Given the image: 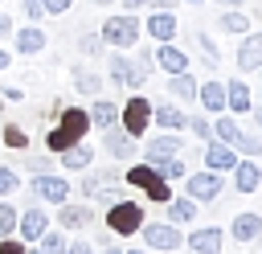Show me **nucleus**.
<instances>
[{
    "instance_id": "obj_1",
    "label": "nucleus",
    "mask_w": 262,
    "mask_h": 254,
    "mask_svg": "<svg viewBox=\"0 0 262 254\" xmlns=\"http://www.w3.org/2000/svg\"><path fill=\"white\" fill-rule=\"evenodd\" d=\"M86 131H90V115L82 111V107H66L61 115H57V127H49L45 131V147L57 156L61 147H70V143H82L86 139Z\"/></svg>"
},
{
    "instance_id": "obj_2",
    "label": "nucleus",
    "mask_w": 262,
    "mask_h": 254,
    "mask_svg": "<svg viewBox=\"0 0 262 254\" xmlns=\"http://www.w3.org/2000/svg\"><path fill=\"white\" fill-rule=\"evenodd\" d=\"M98 37L106 41V49H135L139 37H143V20L135 12H115V16L102 20Z\"/></svg>"
},
{
    "instance_id": "obj_3",
    "label": "nucleus",
    "mask_w": 262,
    "mask_h": 254,
    "mask_svg": "<svg viewBox=\"0 0 262 254\" xmlns=\"http://www.w3.org/2000/svg\"><path fill=\"white\" fill-rule=\"evenodd\" d=\"M123 184L139 188V193H143L147 201H160V205H164V201L172 197V184H168V180H164V176H160V172H156L151 164H131V168L123 172Z\"/></svg>"
},
{
    "instance_id": "obj_4",
    "label": "nucleus",
    "mask_w": 262,
    "mask_h": 254,
    "mask_svg": "<svg viewBox=\"0 0 262 254\" xmlns=\"http://www.w3.org/2000/svg\"><path fill=\"white\" fill-rule=\"evenodd\" d=\"M119 127L131 135V139H143L147 135V127H151V102L143 98V94H127V102L119 107Z\"/></svg>"
},
{
    "instance_id": "obj_5",
    "label": "nucleus",
    "mask_w": 262,
    "mask_h": 254,
    "mask_svg": "<svg viewBox=\"0 0 262 254\" xmlns=\"http://www.w3.org/2000/svg\"><path fill=\"white\" fill-rule=\"evenodd\" d=\"M139 225H143V205H135L127 197L106 205V229L115 238H131V234H139Z\"/></svg>"
},
{
    "instance_id": "obj_6",
    "label": "nucleus",
    "mask_w": 262,
    "mask_h": 254,
    "mask_svg": "<svg viewBox=\"0 0 262 254\" xmlns=\"http://www.w3.org/2000/svg\"><path fill=\"white\" fill-rule=\"evenodd\" d=\"M139 234H143V246H147V250L172 254V250L184 246V234H180V225H172V221H143Z\"/></svg>"
},
{
    "instance_id": "obj_7",
    "label": "nucleus",
    "mask_w": 262,
    "mask_h": 254,
    "mask_svg": "<svg viewBox=\"0 0 262 254\" xmlns=\"http://www.w3.org/2000/svg\"><path fill=\"white\" fill-rule=\"evenodd\" d=\"M70 180L66 176H57V172H37L33 176V184H29V201H49V205H61V201H70Z\"/></svg>"
},
{
    "instance_id": "obj_8",
    "label": "nucleus",
    "mask_w": 262,
    "mask_h": 254,
    "mask_svg": "<svg viewBox=\"0 0 262 254\" xmlns=\"http://www.w3.org/2000/svg\"><path fill=\"white\" fill-rule=\"evenodd\" d=\"M221 188H225V180H221V172H213V168H205V172H188V176H184V193H188L196 205L217 201Z\"/></svg>"
},
{
    "instance_id": "obj_9",
    "label": "nucleus",
    "mask_w": 262,
    "mask_h": 254,
    "mask_svg": "<svg viewBox=\"0 0 262 254\" xmlns=\"http://www.w3.org/2000/svg\"><path fill=\"white\" fill-rule=\"evenodd\" d=\"M180 152H184V139H180L176 131H160V135H151V139L143 143V152H139V156H143V164H151V168H156L160 160L180 156Z\"/></svg>"
},
{
    "instance_id": "obj_10",
    "label": "nucleus",
    "mask_w": 262,
    "mask_h": 254,
    "mask_svg": "<svg viewBox=\"0 0 262 254\" xmlns=\"http://www.w3.org/2000/svg\"><path fill=\"white\" fill-rule=\"evenodd\" d=\"M151 66L164 70V74H184V70H188V53H184L176 41H156V49H151Z\"/></svg>"
},
{
    "instance_id": "obj_11",
    "label": "nucleus",
    "mask_w": 262,
    "mask_h": 254,
    "mask_svg": "<svg viewBox=\"0 0 262 254\" xmlns=\"http://www.w3.org/2000/svg\"><path fill=\"white\" fill-rule=\"evenodd\" d=\"M143 33H147L151 41H176V33H180V20H176V12L151 8V12H147V20H143Z\"/></svg>"
},
{
    "instance_id": "obj_12",
    "label": "nucleus",
    "mask_w": 262,
    "mask_h": 254,
    "mask_svg": "<svg viewBox=\"0 0 262 254\" xmlns=\"http://www.w3.org/2000/svg\"><path fill=\"white\" fill-rule=\"evenodd\" d=\"M45 229H49L45 209H41L37 201H29V209H25V213H16V234H20V242H37Z\"/></svg>"
},
{
    "instance_id": "obj_13",
    "label": "nucleus",
    "mask_w": 262,
    "mask_h": 254,
    "mask_svg": "<svg viewBox=\"0 0 262 254\" xmlns=\"http://www.w3.org/2000/svg\"><path fill=\"white\" fill-rule=\"evenodd\" d=\"M53 217H57V225H61L66 234H82V229H86V225L94 221V213H90V205H74V201H61Z\"/></svg>"
},
{
    "instance_id": "obj_14",
    "label": "nucleus",
    "mask_w": 262,
    "mask_h": 254,
    "mask_svg": "<svg viewBox=\"0 0 262 254\" xmlns=\"http://www.w3.org/2000/svg\"><path fill=\"white\" fill-rule=\"evenodd\" d=\"M221 242H225V229H217V225H201L184 238L188 254H221Z\"/></svg>"
},
{
    "instance_id": "obj_15",
    "label": "nucleus",
    "mask_w": 262,
    "mask_h": 254,
    "mask_svg": "<svg viewBox=\"0 0 262 254\" xmlns=\"http://www.w3.org/2000/svg\"><path fill=\"white\" fill-rule=\"evenodd\" d=\"M233 61H237V70H242V74L262 70V33H242V45H237Z\"/></svg>"
},
{
    "instance_id": "obj_16",
    "label": "nucleus",
    "mask_w": 262,
    "mask_h": 254,
    "mask_svg": "<svg viewBox=\"0 0 262 254\" xmlns=\"http://www.w3.org/2000/svg\"><path fill=\"white\" fill-rule=\"evenodd\" d=\"M12 41H16V53H25V57H37V53H45V45H49V37H45V29L41 25H25V29H12Z\"/></svg>"
},
{
    "instance_id": "obj_17",
    "label": "nucleus",
    "mask_w": 262,
    "mask_h": 254,
    "mask_svg": "<svg viewBox=\"0 0 262 254\" xmlns=\"http://www.w3.org/2000/svg\"><path fill=\"white\" fill-rule=\"evenodd\" d=\"M135 143H139V139H131L119 123L102 131V152H111L115 160H131V156H139V147H135Z\"/></svg>"
},
{
    "instance_id": "obj_18",
    "label": "nucleus",
    "mask_w": 262,
    "mask_h": 254,
    "mask_svg": "<svg viewBox=\"0 0 262 254\" xmlns=\"http://www.w3.org/2000/svg\"><path fill=\"white\" fill-rule=\"evenodd\" d=\"M237 160H242V156H237L229 143H221V139H205V168H213V172H221V176H225Z\"/></svg>"
},
{
    "instance_id": "obj_19",
    "label": "nucleus",
    "mask_w": 262,
    "mask_h": 254,
    "mask_svg": "<svg viewBox=\"0 0 262 254\" xmlns=\"http://www.w3.org/2000/svg\"><path fill=\"white\" fill-rule=\"evenodd\" d=\"M57 164L66 168V172H86L90 164H94V147L82 139V143H70V147H61L57 152Z\"/></svg>"
},
{
    "instance_id": "obj_20",
    "label": "nucleus",
    "mask_w": 262,
    "mask_h": 254,
    "mask_svg": "<svg viewBox=\"0 0 262 254\" xmlns=\"http://www.w3.org/2000/svg\"><path fill=\"white\" fill-rule=\"evenodd\" d=\"M151 123L160 131H180V127H188V115L176 102H151Z\"/></svg>"
},
{
    "instance_id": "obj_21",
    "label": "nucleus",
    "mask_w": 262,
    "mask_h": 254,
    "mask_svg": "<svg viewBox=\"0 0 262 254\" xmlns=\"http://www.w3.org/2000/svg\"><path fill=\"white\" fill-rule=\"evenodd\" d=\"M229 176H233V188H237V193H258V188H262V168H258L254 160H237V164L229 168Z\"/></svg>"
},
{
    "instance_id": "obj_22",
    "label": "nucleus",
    "mask_w": 262,
    "mask_h": 254,
    "mask_svg": "<svg viewBox=\"0 0 262 254\" xmlns=\"http://www.w3.org/2000/svg\"><path fill=\"white\" fill-rule=\"evenodd\" d=\"M196 102H201L209 115H221V111H225V82H217V78L196 82Z\"/></svg>"
},
{
    "instance_id": "obj_23",
    "label": "nucleus",
    "mask_w": 262,
    "mask_h": 254,
    "mask_svg": "<svg viewBox=\"0 0 262 254\" xmlns=\"http://www.w3.org/2000/svg\"><path fill=\"white\" fill-rule=\"evenodd\" d=\"M250 107H254L250 86H246L242 78H229V82H225V111H229V115H250Z\"/></svg>"
},
{
    "instance_id": "obj_24",
    "label": "nucleus",
    "mask_w": 262,
    "mask_h": 254,
    "mask_svg": "<svg viewBox=\"0 0 262 254\" xmlns=\"http://www.w3.org/2000/svg\"><path fill=\"white\" fill-rule=\"evenodd\" d=\"M258 234H262V213H250V209H246V213H237V217L229 221V238H233V242H254Z\"/></svg>"
},
{
    "instance_id": "obj_25",
    "label": "nucleus",
    "mask_w": 262,
    "mask_h": 254,
    "mask_svg": "<svg viewBox=\"0 0 262 254\" xmlns=\"http://www.w3.org/2000/svg\"><path fill=\"white\" fill-rule=\"evenodd\" d=\"M70 82H74V90L86 94V98H98V90H102V74L90 70V66H74V70H70Z\"/></svg>"
},
{
    "instance_id": "obj_26",
    "label": "nucleus",
    "mask_w": 262,
    "mask_h": 254,
    "mask_svg": "<svg viewBox=\"0 0 262 254\" xmlns=\"http://www.w3.org/2000/svg\"><path fill=\"white\" fill-rule=\"evenodd\" d=\"M86 115H90V127L106 131V127H115V123H119V102H115V98H94Z\"/></svg>"
},
{
    "instance_id": "obj_27",
    "label": "nucleus",
    "mask_w": 262,
    "mask_h": 254,
    "mask_svg": "<svg viewBox=\"0 0 262 254\" xmlns=\"http://www.w3.org/2000/svg\"><path fill=\"white\" fill-rule=\"evenodd\" d=\"M164 209H168V221H172V225H188V221H196V201H192V197H168Z\"/></svg>"
},
{
    "instance_id": "obj_28",
    "label": "nucleus",
    "mask_w": 262,
    "mask_h": 254,
    "mask_svg": "<svg viewBox=\"0 0 262 254\" xmlns=\"http://www.w3.org/2000/svg\"><path fill=\"white\" fill-rule=\"evenodd\" d=\"M217 29H221V33H229V37H242V33H250V16H246L242 8H221Z\"/></svg>"
},
{
    "instance_id": "obj_29",
    "label": "nucleus",
    "mask_w": 262,
    "mask_h": 254,
    "mask_svg": "<svg viewBox=\"0 0 262 254\" xmlns=\"http://www.w3.org/2000/svg\"><path fill=\"white\" fill-rule=\"evenodd\" d=\"M192 45H196V53H201V66H205V70H217V66H221V53H217V45H213V37H209V33L192 29Z\"/></svg>"
},
{
    "instance_id": "obj_30",
    "label": "nucleus",
    "mask_w": 262,
    "mask_h": 254,
    "mask_svg": "<svg viewBox=\"0 0 262 254\" xmlns=\"http://www.w3.org/2000/svg\"><path fill=\"white\" fill-rule=\"evenodd\" d=\"M168 90L180 98V102H196V78L184 70V74H168Z\"/></svg>"
},
{
    "instance_id": "obj_31",
    "label": "nucleus",
    "mask_w": 262,
    "mask_h": 254,
    "mask_svg": "<svg viewBox=\"0 0 262 254\" xmlns=\"http://www.w3.org/2000/svg\"><path fill=\"white\" fill-rule=\"evenodd\" d=\"M0 143L12 147V152H25L29 147V131L20 123H0Z\"/></svg>"
},
{
    "instance_id": "obj_32",
    "label": "nucleus",
    "mask_w": 262,
    "mask_h": 254,
    "mask_svg": "<svg viewBox=\"0 0 262 254\" xmlns=\"http://www.w3.org/2000/svg\"><path fill=\"white\" fill-rule=\"evenodd\" d=\"M213 139H221V143L233 147V139H237V119H233L229 111H221V115L213 119Z\"/></svg>"
},
{
    "instance_id": "obj_33",
    "label": "nucleus",
    "mask_w": 262,
    "mask_h": 254,
    "mask_svg": "<svg viewBox=\"0 0 262 254\" xmlns=\"http://www.w3.org/2000/svg\"><path fill=\"white\" fill-rule=\"evenodd\" d=\"M233 152H237V156H246V160H254V156H262V135H250V131H242V127H237V139H233Z\"/></svg>"
},
{
    "instance_id": "obj_34",
    "label": "nucleus",
    "mask_w": 262,
    "mask_h": 254,
    "mask_svg": "<svg viewBox=\"0 0 262 254\" xmlns=\"http://www.w3.org/2000/svg\"><path fill=\"white\" fill-rule=\"evenodd\" d=\"M156 172H160L164 180H184V176H188V164H184L180 156H168V160L156 164Z\"/></svg>"
},
{
    "instance_id": "obj_35",
    "label": "nucleus",
    "mask_w": 262,
    "mask_h": 254,
    "mask_svg": "<svg viewBox=\"0 0 262 254\" xmlns=\"http://www.w3.org/2000/svg\"><path fill=\"white\" fill-rule=\"evenodd\" d=\"M78 49H82L86 57H98V53H106V41H102L98 33H82V37H78Z\"/></svg>"
},
{
    "instance_id": "obj_36",
    "label": "nucleus",
    "mask_w": 262,
    "mask_h": 254,
    "mask_svg": "<svg viewBox=\"0 0 262 254\" xmlns=\"http://www.w3.org/2000/svg\"><path fill=\"white\" fill-rule=\"evenodd\" d=\"M16 234V209L0 197V238H12Z\"/></svg>"
},
{
    "instance_id": "obj_37",
    "label": "nucleus",
    "mask_w": 262,
    "mask_h": 254,
    "mask_svg": "<svg viewBox=\"0 0 262 254\" xmlns=\"http://www.w3.org/2000/svg\"><path fill=\"white\" fill-rule=\"evenodd\" d=\"M16 188H20V176H16V168L0 164V197H12Z\"/></svg>"
},
{
    "instance_id": "obj_38",
    "label": "nucleus",
    "mask_w": 262,
    "mask_h": 254,
    "mask_svg": "<svg viewBox=\"0 0 262 254\" xmlns=\"http://www.w3.org/2000/svg\"><path fill=\"white\" fill-rule=\"evenodd\" d=\"M37 242H41L45 250H57V254H61V250H66V229H45Z\"/></svg>"
},
{
    "instance_id": "obj_39",
    "label": "nucleus",
    "mask_w": 262,
    "mask_h": 254,
    "mask_svg": "<svg viewBox=\"0 0 262 254\" xmlns=\"http://www.w3.org/2000/svg\"><path fill=\"white\" fill-rule=\"evenodd\" d=\"M188 127H192V135L205 143V139H213V123L209 119H188Z\"/></svg>"
},
{
    "instance_id": "obj_40",
    "label": "nucleus",
    "mask_w": 262,
    "mask_h": 254,
    "mask_svg": "<svg viewBox=\"0 0 262 254\" xmlns=\"http://www.w3.org/2000/svg\"><path fill=\"white\" fill-rule=\"evenodd\" d=\"M70 4H74V0H41L45 16H66V12H70Z\"/></svg>"
},
{
    "instance_id": "obj_41",
    "label": "nucleus",
    "mask_w": 262,
    "mask_h": 254,
    "mask_svg": "<svg viewBox=\"0 0 262 254\" xmlns=\"http://www.w3.org/2000/svg\"><path fill=\"white\" fill-rule=\"evenodd\" d=\"M25 164H29V172H33V176H37V172H53V160H49V156H29Z\"/></svg>"
},
{
    "instance_id": "obj_42",
    "label": "nucleus",
    "mask_w": 262,
    "mask_h": 254,
    "mask_svg": "<svg viewBox=\"0 0 262 254\" xmlns=\"http://www.w3.org/2000/svg\"><path fill=\"white\" fill-rule=\"evenodd\" d=\"M20 8H25V16H29L33 25H37V20L45 16V8H41V0H20Z\"/></svg>"
},
{
    "instance_id": "obj_43",
    "label": "nucleus",
    "mask_w": 262,
    "mask_h": 254,
    "mask_svg": "<svg viewBox=\"0 0 262 254\" xmlns=\"http://www.w3.org/2000/svg\"><path fill=\"white\" fill-rule=\"evenodd\" d=\"M61 254H98V246H94V242H66Z\"/></svg>"
},
{
    "instance_id": "obj_44",
    "label": "nucleus",
    "mask_w": 262,
    "mask_h": 254,
    "mask_svg": "<svg viewBox=\"0 0 262 254\" xmlns=\"http://www.w3.org/2000/svg\"><path fill=\"white\" fill-rule=\"evenodd\" d=\"M29 246L25 242H16V238H0V254H25Z\"/></svg>"
},
{
    "instance_id": "obj_45",
    "label": "nucleus",
    "mask_w": 262,
    "mask_h": 254,
    "mask_svg": "<svg viewBox=\"0 0 262 254\" xmlns=\"http://www.w3.org/2000/svg\"><path fill=\"white\" fill-rule=\"evenodd\" d=\"M12 29H16V25H12V16H8L4 8H0V45H4L8 37H12Z\"/></svg>"
},
{
    "instance_id": "obj_46",
    "label": "nucleus",
    "mask_w": 262,
    "mask_h": 254,
    "mask_svg": "<svg viewBox=\"0 0 262 254\" xmlns=\"http://www.w3.org/2000/svg\"><path fill=\"white\" fill-rule=\"evenodd\" d=\"M0 94H4V102H20V98H25V90H20V86H4Z\"/></svg>"
},
{
    "instance_id": "obj_47",
    "label": "nucleus",
    "mask_w": 262,
    "mask_h": 254,
    "mask_svg": "<svg viewBox=\"0 0 262 254\" xmlns=\"http://www.w3.org/2000/svg\"><path fill=\"white\" fill-rule=\"evenodd\" d=\"M176 4H180V0H151L147 8H164V12H176Z\"/></svg>"
},
{
    "instance_id": "obj_48",
    "label": "nucleus",
    "mask_w": 262,
    "mask_h": 254,
    "mask_svg": "<svg viewBox=\"0 0 262 254\" xmlns=\"http://www.w3.org/2000/svg\"><path fill=\"white\" fill-rule=\"evenodd\" d=\"M147 4H151V0H123V8H127V12H139V8H147Z\"/></svg>"
},
{
    "instance_id": "obj_49",
    "label": "nucleus",
    "mask_w": 262,
    "mask_h": 254,
    "mask_svg": "<svg viewBox=\"0 0 262 254\" xmlns=\"http://www.w3.org/2000/svg\"><path fill=\"white\" fill-rule=\"evenodd\" d=\"M8 66H12V53H8V49H4V45H0V74H4V70H8Z\"/></svg>"
},
{
    "instance_id": "obj_50",
    "label": "nucleus",
    "mask_w": 262,
    "mask_h": 254,
    "mask_svg": "<svg viewBox=\"0 0 262 254\" xmlns=\"http://www.w3.org/2000/svg\"><path fill=\"white\" fill-rule=\"evenodd\" d=\"M250 115H254V127H258V135H262V107H250Z\"/></svg>"
},
{
    "instance_id": "obj_51",
    "label": "nucleus",
    "mask_w": 262,
    "mask_h": 254,
    "mask_svg": "<svg viewBox=\"0 0 262 254\" xmlns=\"http://www.w3.org/2000/svg\"><path fill=\"white\" fill-rule=\"evenodd\" d=\"M213 4H221V8H242L246 0H213Z\"/></svg>"
},
{
    "instance_id": "obj_52",
    "label": "nucleus",
    "mask_w": 262,
    "mask_h": 254,
    "mask_svg": "<svg viewBox=\"0 0 262 254\" xmlns=\"http://www.w3.org/2000/svg\"><path fill=\"white\" fill-rule=\"evenodd\" d=\"M25 254H57V250H45V246H33V250H25Z\"/></svg>"
},
{
    "instance_id": "obj_53",
    "label": "nucleus",
    "mask_w": 262,
    "mask_h": 254,
    "mask_svg": "<svg viewBox=\"0 0 262 254\" xmlns=\"http://www.w3.org/2000/svg\"><path fill=\"white\" fill-rule=\"evenodd\" d=\"M90 4H98V8H111V4H115V0H90Z\"/></svg>"
},
{
    "instance_id": "obj_54",
    "label": "nucleus",
    "mask_w": 262,
    "mask_h": 254,
    "mask_svg": "<svg viewBox=\"0 0 262 254\" xmlns=\"http://www.w3.org/2000/svg\"><path fill=\"white\" fill-rule=\"evenodd\" d=\"M102 254H123V250H119V246H106V250H102Z\"/></svg>"
},
{
    "instance_id": "obj_55",
    "label": "nucleus",
    "mask_w": 262,
    "mask_h": 254,
    "mask_svg": "<svg viewBox=\"0 0 262 254\" xmlns=\"http://www.w3.org/2000/svg\"><path fill=\"white\" fill-rule=\"evenodd\" d=\"M184 4H205V0H184Z\"/></svg>"
},
{
    "instance_id": "obj_56",
    "label": "nucleus",
    "mask_w": 262,
    "mask_h": 254,
    "mask_svg": "<svg viewBox=\"0 0 262 254\" xmlns=\"http://www.w3.org/2000/svg\"><path fill=\"white\" fill-rule=\"evenodd\" d=\"M127 254H147V250H127Z\"/></svg>"
},
{
    "instance_id": "obj_57",
    "label": "nucleus",
    "mask_w": 262,
    "mask_h": 254,
    "mask_svg": "<svg viewBox=\"0 0 262 254\" xmlns=\"http://www.w3.org/2000/svg\"><path fill=\"white\" fill-rule=\"evenodd\" d=\"M0 111H4V98H0Z\"/></svg>"
},
{
    "instance_id": "obj_58",
    "label": "nucleus",
    "mask_w": 262,
    "mask_h": 254,
    "mask_svg": "<svg viewBox=\"0 0 262 254\" xmlns=\"http://www.w3.org/2000/svg\"><path fill=\"white\" fill-rule=\"evenodd\" d=\"M0 4H4V0H0Z\"/></svg>"
}]
</instances>
